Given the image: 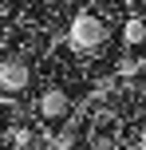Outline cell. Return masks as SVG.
<instances>
[{"instance_id": "obj_1", "label": "cell", "mask_w": 146, "mask_h": 150, "mask_svg": "<svg viewBox=\"0 0 146 150\" xmlns=\"http://www.w3.org/2000/svg\"><path fill=\"white\" fill-rule=\"evenodd\" d=\"M103 44H107V28L99 24V16L79 12L75 20H71V47H75V52H99Z\"/></svg>"}, {"instance_id": "obj_2", "label": "cell", "mask_w": 146, "mask_h": 150, "mask_svg": "<svg viewBox=\"0 0 146 150\" xmlns=\"http://www.w3.org/2000/svg\"><path fill=\"white\" fill-rule=\"evenodd\" d=\"M28 79H32V71H28L24 59H16V55H4L0 59V91H24Z\"/></svg>"}, {"instance_id": "obj_3", "label": "cell", "mask_w": 146, "mask_h": 150, "mask_svg": "<svg viewBox=\"0 0 146 150\" xmlns=\"http://www.w3.org/2000/svg\"><path fill=\"white\" fill-rule=\"evenodd\" d=\"M39 115H44L47 122L67 119V115H71V99H67V91H63V87H47L44 95H39Z\"/></svg>"}, {"instance_id": "obj_4", "label": "cell", "mask_w": 146, "mask_h": 150, "mask_svg": "<svg viewBox=\"0 0 146 150\" xmlns=\"http://www.w3.org/2000/svg\"><path fill=\"white\" fill-rule=\"evenodd\" d=\"M142 40H146V20H126V28H123V44L134 47V44H142Z\"/></svg>"}, {"instance_id": "obj_5", "label": "cell", "mask_w": 146, "mask_h": 150, "mask_svg": "<svg viewBox=\"0 0 146 150\" xmlns=\"http://www.w3.org/2000/svg\"><path fill=\"white\" fill-rule=\"evenodd\" d=\"M12 146H32V134H28V130H16V134H12Z\"/></svg>"}, {"instance_id": "obj_6", "label": "cell", "mask_w": 146, "mask_h": 150, "mask_svg": "<svg viewBox=\"0 0 146 150\" xmlns=\"http://www.w3.org/2000/svg\"><path fill=\"white\" fill-rule=\"evenodd\" d=\"M142 91H146V83H142Z\"/></svg>"}]
</instances>
